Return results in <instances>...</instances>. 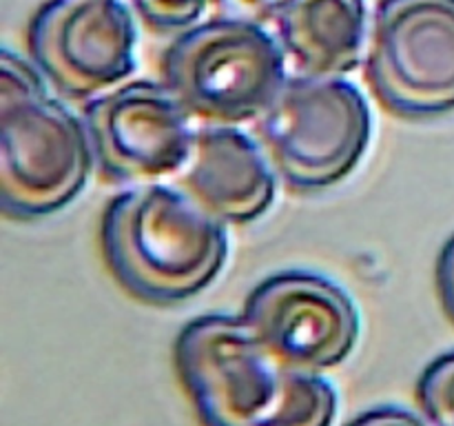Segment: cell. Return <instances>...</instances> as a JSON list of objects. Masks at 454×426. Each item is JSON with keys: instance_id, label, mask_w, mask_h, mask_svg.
I'll use <instances>...</instances> for the list:
<instances>
[{"instance_id": "cell-1", "label": "cell", "mask_w": 454, "mask_h": 426, "mask_svg": "<svg viewBox=\"0 0 454 426\" xmlns=\"http://www.w3.org/2000/svg\"><path fill=\"white\" fill-rule=\"evenodd\" d=\"M176 368L204 426H333L337 390L275 355L244 318L202 315L176 340Z\"/></svg>"}, {"instance_id": "cell-2", "label": "cell", "mask_w": 454, "mask_h": 426, "mask_svg": "<svg viewBox=\"0 0 454 426\" xmlns=\"http://www.w3.org/2000/svg\"><path fill=\"white\" fill-rule=\"evenodd\" d=\"M111 273L131 296L176 304L198 296L229 256L224 222L182 186L140 185L115 195L102 220Z\"/></svg>"}, {"instance_id": "cell-3", "label": "cell", "mask_w": 454, "mask_h": 426, "mask_svg": "<svg viewBox=\"0 0 454 426\" xmlns=\"http://www.w3.org/2000/svg\"><path fill=\"white\" fill-rule=\"evenodd\" d=\"M44 75L12 51L0 56V207L16 220L65 209L87 185L91 140Z\"/></svg>"}, {"instance_id": "cell-4", "label": "cell", "mask_w": 454, "mask_h": 426, "mask_svg": "<svg viewBox=\"0 0 454 426\" xmlns=\"http://www.w3.org/2000/svg\"><path fill=\"white\" fill-rule=\"evenodd\" d=\"M273 31L217 16L182 31L164 53V84L204 124L260 120L291 75Z\"/></svg>"}, {"instance_id": "cell-5", "label": "cell", "mask_w": 454, "mask_h": 426, "mask_svg": "<svg viewBox=\"0 0 454 426\" xmlns=\"http://www.w3.org/2000/svg\"><path fill=\"white\" fill-rule=\"evenodd\" d=\"M257 131L286 185L300 191L328 189L366 154L371 106L344 78L291 75L257 120Z\"/></svg>"}, {"instance_id": "cell-6", "label": "cell", "mask_w": 454, "mask_h": 426, "mask_svg": "<svg viewBox=\"0 0 454 426\" xmlns=\"http://www.w3.org/2000/svg\"><path fill=\"white\" fill-rule=\"evenodd\" d=\"M368 83L393 114L454 111V0H381L368 44Z\"/></svg>"}, {"instance_id": "cell-7", "label": "cell", "mask_w": 454, "mask_h": 426, "mask_svg": "<svg viewBox=\"0 0 454 426\" xmlns=\"http://www.w3.org/2000/svg\"><path fill=\"white\" fill-rule=\"evenodd\" d=\"M82 122L100 171L136 186L177 178L193 149L191 114L167 84L153 80L91 98Z\"/></svg>"}, {"instance_id": "cell-8", "label": "cell", "mask_w": 454, "mask_h": 426, "mask_svg": "<svg viewBox=\"0 0 454 426\" xmlns=\"http://www.w3.org/2000/svg\"><path fill=\"white\" fill-rule=\"evenodd\" d=\"M137 29L122 0H49L29 27L40 74L69 98L111 91L136 69Z\"/></svg>"}, {"instance_id": "cell-9", "label": "cell", "mask_w": 454, "mask_h": 426, "mask_svg": "<svg viewBox=\"0 0 454 426\" xmlns=\"http://www.w3.org/2000/svg\"><path fill=\"white\" fill-rule=\"evenodd\" d=\"M242 318L291 367L324 373L344 362L359 337V315L344 288L288 271L253 288Z\"/></svg>"}, {"instance_id": "cell-10", "label": "cell", "mask_w": 454, "mask_h": 426, "mask_svg": "<svg viewBox=\"0 0 454 426\" xmlns=\"http://www.w3.org/2000/svg\"><path fill=\"white\" fill-rule=\"evenodd\" d=\"M177 180L224 225L257 220L278 193L275 164L264 145L231 124L195 129L191 158Z\"/></svg>"}, {"instance_id": "cell-11", "label": "cell", "mask_w": 454, "mask_h": 426, "mask_svg": "<svg viewBox=\"0 0 454 426\" xmlns=\"http://www.w3.org/2000/svg\"><path fill=\"white\" fill-rule=\"evenodd\" d=\"M270 22L297 75L341 78L362 60L368 34L364 0H279Z\"/></svg>"}, {"instance_id": "cell-12", "label": "cell", "mask_w": 454, "mask_h": 426, "mask_svg": "<svg viewBox=\"0 0 454 426\" xmlns=\"http://www.w3.org/2000/svg\"><path fill=\"white\" fill-rule=\"evenodd\" d=\"M417 399L433 426H454V351L439 355L417 382Z\"/></svg>"}, {"instance_id": "cell-13", "label": "cell", "mask_w": 454, "mask_h": 426, "mask_svg": "<svg viewBox=\"0 0 454 426\" xmlns=\"http://www.w3.org/2000/svg\"><path fill=\"white\" fill-rule=\"evenodd\" d=\"M146 25L158 31H184L198 25L207 0H131Z\"/></svg>"}, {"instance_id": "cell-14", "label": "cell", "mask_w": 454, "mask_h": 426, "mask_svg": "<svg viewBox=\"0 0 454 426\" xmlns=\"http://www.w3.org/2000/svg\"><path fill=\"white\" fill-rule=\"evenodd\" d=\"M346 426H426L419 415L402 406H377L362 413Z\"/></svg>"}, {"instance_id": "cell-15", "label": "cell", "mask_w": 454, "mask_h": 426, "mask_svg": "<svg viewBox=\"0 0 454 426\" xmlns=\"http://www.w3.org/2000/svg\"><path fill=\"white\" fill-rule=\"evenodd\" d=\"M215 3L224 12L222 16L247 18L266 27V22L273 20L279 0H215Z\"/></svg>"}, {"instance_id": "cell-16", "label": "cell", "mask_w": 454, "mask_h": 426, "mask_svg": "<svg viewBox=\"0 0 454 426\" xmlns=\"http://www.w3.org/2000/svg\"><path fill=\"white\" fill-rule=\"evenodd\" d=\"M437 288L446 313L454 322V235L439 253L437 262Z\"/></svg>"}]
</instances>
